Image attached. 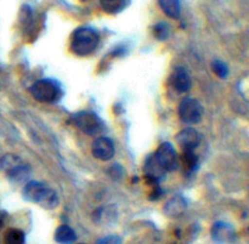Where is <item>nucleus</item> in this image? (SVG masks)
<instances>
[{"mask_svg":"<svg viewBox=\"0 0 249 244\" xmlns=\"http://www.w3.org/2000/svg\"><path fill=\"white\" fill-rule=\"evenodd\" d=\"M160 9L168 17L178 18L180 16V1L179 0H158Z\"/></svg>","mask_w":249,"mask_h":244,"instance_id":"obj_14","label":"nucleus"},{"mask_svg":"<svg viewBox=\"0 0 249 244\" xmlns=\"http://www.w3.org/2000/svg\"><path fill=\"white\" fill-rule=\"evenodd\" d=\"M125 0H101V7L107 14H117L123 10Z\"/></svg>","mask_w":249,"mask_h":244,"instance_id":"obj_18","label":"nucleus"},{"mask_svg":"<svg viewBox=\"0 0 249 244\" xmlns=\"http://www.w3.org/2000/svg\"><path fill=\"white\" fill-rule=\"evenodd\" d=\"M26 201L39 204L44 209H53L58 206V197L53 190L43 182L29 181L23 189Z\"/></svg>","mask_w":249,"mask_h":244,"instance_id":"obj_1","label":"nucleus"},{"mask_svg":"<svg viewBox=\"0 0 249 244\" xmlns=\"http://www.w3.org/2000/svg\"><path fill=\"white\" fill-rule=\"evenodd\" d=\"M181 160L184 167L189 172H194L198 167V157H197L194 151H184L181 156Z\"/></svg>","mask_w":249,"mask_h":244,"instance_id":"obj_17","label":"nucleus"},{"mask_svg":"<svg viewBox=\"0 0 249 244\" xmlns=\"http://www.w3.org/2000/svg\"><path fill=\"white\" fill-rule=\"evenodd\" d=\"M156 160L164 172H172L178 168V156L174 147L169 142H164L153 153Z\"/></svg>","mask_w":249,"mask_h":244,"instance_id":"obj_6","label":"nucleus"},{"mask_svg":"<svg viewBox=\"0 0 249 244\" xmlns=\"http://www.w3.org/2000/svg\"><path fill=\"white\" fill-rule=\"evenodd\" d=\"M212 68H213V72L218 75L219 78H226L229 74L228 66L225 63H223L221 61H213L212 63Z\"/></svg>","mask_w":249,"mask_h":244,"instance_id":"obj_21","label":"nucleus"},{"mask_svg":"<svg viewBox=\"0 0 249 244\" xmlns=\"http://www.w3.org/2000/svg\"><path fill=\"white\" fill-rule=\"evenodd\" d=\"M73 123L87 135H96L102 130V122L92 112H79L73 117Z\"/></svg>","mask_w":249,"mask_h":244,"instance_id":"obj_4","label":"nucleus"},{"mask_svg":"<svg viewBox=\"0 0 249 244\" xmlns=\"http://www.w3.org/2000/svg\"><path fill=\"white\" fill-rule=\"evenodd\" d=\"M170 80L174 89H177L179 92H186L191 87V79L185 68H175L174 72L172 73Z\"/></svg>","mask_w":249,"mask_h":244,"instance_id":"obj_10","label":"nucleus"},{"mask_svg":"<svg viewBox=\"0 0 249 244\" xmlns=\"http://www.w3.org/2000/svg\"><path fill=\"white\" fill-rule=\"evenodd\" d=\"M186 209V202L181 197H174L173 199H170L164 207V211L167 215L169 216H178L180 214L184 213V210Z\"/></svg>","mask_w":249,"mask_h":244,"instance_id":"obj_12","label":"nucleus"},{"mask_svg":"<svg viewBox=\"0 0 249 244\" xmlns=\"http://www.w3.org/2000/svg\"><path fill=\"white\" fill-rule=\"evenodd\" d=\"M55 241L60 244H73L77 241V235L70 226L61 225L55 231Z\"/></svg>","mask_w":249,"mask_h":244,"instance_id":"obj_11","label":"nucleus"},{"mask_svg":"<svg viewBox=\"0 0 249 244\" xmlns=\"http://www.w3.org/2000/svg\"><path fill=\"white\" fill-rule=\"evenodd\" d=\"M153 34L158 40H165L169 35V26L164 22H160L153 26Z\"/></svg>","mask_w":249,"mask_h":244,"instance_id":"obj_20","label":"nucleus"},{"mask_svg":"<svg viewBox=\"0 0 249 244\" xmlns=\"http://www.w3.org/2000/svg\"><path fill=\"white\" fill-rule=\"evenodd\" d=\"M4 220H5V213L0 210V227H1L2 224H4Z\"/></svg>","mask_w":249,"mask_h":244,"instance_id":"obj_23","label":"nucleus"},{"mask_svg":"<svg viewBox=\"0 0 249 244\" xmlns=\"http://www.w3.org/2000/svg\"><path fill=\"white\" fill-rule=\"evenodd\" d=\"M99 41V34L94 29L80 27L73 33L72 40H71V50L74 55L88 56L96 50Z\"/></svg>","mask_w":249,"mask_h":244,"instance_id":"obj_2","label":"nucleus"},{"mask_svg":"<svg viewBox=\"0 0 249 244\" xmlns=\"http://www.w3.org/2000/svg\"><path fill=\"white\" fill-rule=\"evenodd\" d=\"M122 241L118 236H107V237L100 240L97 244H121Z\"/></svg>","mask_w":249,"mask_h":244,"instance_id":"obj_22","label":"nucleus"},{"mask_svg":"<svg viewBox=\"0 0 249 244\" xmlns=\"http://www.w3.org/2000/svg\"><path fill=\"white\" fill-rule=\"evenodd\" d=\"M92 155L100 160H109L114 156V145L109 139L97 138L92 143Z\"/></svg>","mask_w":249,"mask_h":244,"instance_id":"obj_7","label":"nucleus"},{"mask_svg":"<svg viewBox=\"0 0 249 244\" xmlns=\"http://www.w3.org/2000/svg\"><path fill=\"white\" fill-rule=\"evenodd\" d=\"M212 237L218 244H229L235 240V231L225 223H216L212 228Z\"/></svg>","mask_w":249,"mask_h":244,"instance_id":"obj_9","label":"nucleus"},{"mask_svg":"<svg viewBox=\"0 0 249 244\" xmlns=\"http://www.w3.org/2000/svg\"><path fill=\"white\" fill-rule=\"evenodd\" d=\"M21 164H23V162L21 160V158L17 157V156L11 155H5L4 157L0 159V169L4 170L6 174H9L10 172H12L14 169H16L17 167H19Z\"/></svg>","mask_w":249,"mask_h":244,"instance_id":"obj_15","label":"nucleus"},{"mask_svg":"<svg viewBox=\"0 0 249 244\" xmlns=\"http://www.w3.org/2000/svg\"><path fill=\"white\" fill-rule=\"evenodd\" d=\"M82 244H83V243H82Z\"/></svg>","mask_w":249,"mask_h":244,"instance_id":"obj_25","label":"nucleus"},{"mask_svg":"<svg viewBox=\"0 0 249 244\" xmlns=\"http://www.w3.org/2000/svg\"><path fill=\"white\" fill-rule=\"evenodd\" d=\"M5 244H24V233L17 228H10L4 236Z\"/></svg>","mask_w":249,"mask_h":244,"instance_id":"obj_19","label":"nucleus"},{"mask_svg":"<svg viewBox=\"0 0 249 244\" xmlns=\"http://www.w3.org/2000/svg\"><path fill=\"white\" fill-rule=\"evenodd\" d=\"M203 108L197 100L187 97L179 105V117L184 123L197 124L202 119Z\"/></svg>","mask_w":249,"mask_h":244,"instance_id":"obj_5","label":"nucleus"},{"mask_svg":"<svg viewBox=\"0 0 249 244\" xmlns=\"http://www.w3.org/2000/svg\"><path fill=\"white\" fill-rule=\"evenodd\" d=\"M31 94L36 101L44 104H53L62 96L60 85L50 79H41L34 83L31 87Z\"/></svg>","mask_w":249,"mask_h":244,"instance_id":"obj_3","label":"nucleus"},{"mask_svg":"<svg viewBox=\"0 0 249 244\" xmlns=\"http://www.w3.org/2000/svg\"><path fill=\"white\" fill-rule=\"evenodd\" d=\"M82 1H89V0H82Z\"/></svg>","mask_w":249,"mask_h":244,"instance_id":"obj_24","label":"nucleus"},{"mask_svg":"<svg viewBox=\"0 0 249 244\" xmlns=\"http://www.w3.org/2000/svg\"><path fill=\"white\" fill-rule=\"evenodd\" d=\"M201 136L194 128H186L180 131L177 136V142L184 151H194L199 145Z\"/></svg>","mask_w":249,"mask_h":244,"instance_id":"obj_8","label":"nucleus"},{"mask_svg":"<svg viewBox=\"0 0 249 244\" xmlns=\"http://www.w3.org/2000/svg\"><path fill=\"white\" fill-rule=\"evenodd\" d=\"M145 173H146V176L153 177V179L158 180L160 177L163 176V174H164L165 172L160 168V165L158 164V162L156 160L155 156L152 155L146 159Z\"/></svg>","mask_w":249,"mask_h":244,"instance_id":"obj_13","label":"nucleus"},{"mask_svg":"<svg viewBox=\"0 0 249 244\" xmlns=\"http://www.w3.org/2000/svg\"><path fill=\"white\" fill-rule=\"evenodd\" d=\"M29 172H31L29 167L23 163V164H21L19 167H17L16 169H14L12 172H10L9 174H6V175H7V177L11 180V181L21 182V181H24V180L28 177Z\"/></svg>","mask_w":249,"mask_h":244,"instance_id":"obj_16","label":"nucleus"}]
</instances>
